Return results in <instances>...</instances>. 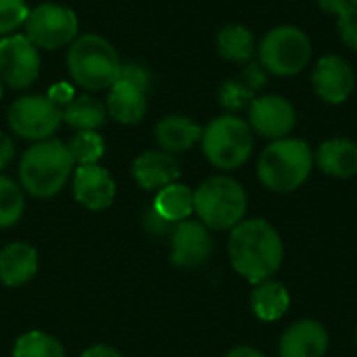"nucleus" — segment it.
<instances>
[{"instance_id":"26","label":"nucleus","mask_w":357,"mask_h":357,"mask_svg":"<svg viewBox=\"0 0 357 357\" xmlns=\"http://www.w3.org/2000/svg\"><path fill=\"white\" fill-rule=\"evenodd\" d=\"M67 149L75 165H96L105 155V140L94 130L75 132Z\"/></svg>"},{"instance_id":"35","label":"nucleus","mask_w":357,"mask_h":357,"mask_svg":"<svg viewBox=\"0 0 357 357\" xmlns=\"http://www.w3.org/2000/svg\"><path fill=\"white\" fill-rule=\"evenodd\" d=\"M318 6H320L322 13L333 15V17H339L345 10H349L354 4H351V0H318Z\"/></svg>"},{"instance_id":"22","label":"nucleus","mask_w":357,"mask_h":357,"mask_svg":"<svg viewBox=\"0 0 357 357\" xmlns=\"http://www.w3.org/2000/svg\"><path fill=\"white\" fill-rule=\"evenodd\" d=\"M215 46L222 59L232 61V63H245V65L253 61L257 52L253 31L238 23L224 25L215 36Z\"/></svg>"},{"instance_id":"37","label":"nucleus","mask_w":357,"mask_h":357,"mask_svg":"<svg viewBox=\"0 0 357 357\" xmlns=\"http://www.w3.org/2000/svg\"><path fill=\"white\" fill-rule=\"evenodd\" d=\"M226 357H268L266 354H261L259 349H253V347H234L230 349Z\"/></svg>"},{"instance_id":"34","label":"nucleus","mask_w":357,"mask_h":357,"mask_svg":"<svg viewBox=\"0 0 357 357\" xmlns=\"http://www.w3.org/2000/svg\"><path fill=\"white\" fill-rule=\"evenodd\" d=\"M13 157H15V142L8 134L0 132V172L10 165Z\"/></svg>"},{"instance_id":"7","label":"nucleus","mask_w":357,"mask_h":357,"mask_svg":"<svg viewBox=\"0 0 357 357\" xmlns=\"http://www.w3.org/2000/svg\"><path fill=\"white\" fill-rule=\"evenodd\" d=\"M312 40L297 25L272 27L257 46L259 65L276 77L299 75L312 61Z\"/></svg>"},{"instance_id":"18","label":"nucleus","mask_w":357,"mask_h":357,"mask_svg":"<svg viewBox=\"0 0 357 357\" xmlns=\"http://www.w3.org/2000/svg\"><path fill=\"white\" fill-rule=\"evenodd\" d=\"M314 165L331 178H354L357 174V144L349 138L324 140L314 153Z\"/></svg>"},{"instance_id":"6","label":"nucleus","mask_w":357,"mask_h":357,"mask_svg":"<svg viewBox=\"0 0 357 357\" xmlns=\"http://www.w3.org/2000/svg\"><path fill=\"white\" fill-rule=\"evenodd\" d=\"M195 213L209 230H232L245 220L247 192L230 176H211L195 190Z\"/></svg>"},{"instance_id":"23","label":"nucleus","mask_w":357,"mask_h":357,"mask_svg":"<svg viewBox=\"0 0 357 357\" xmlns=\"http://www.w3.org/2000/svg\"><path fill=\"white\" fill-rule=\"evenodd\" d=\"M63 121L77 132L98 130L107 121V107L92 94H82L71 98L63 109Z\"/></svg>"},{"instance_id":"24","label":"nucleus","mask_w":357,"mask_h":357,"mask_svg":"<svg viewBox=\"0 0 357 357\" xmlns=\"http://www.w3.org/2000/svg\"><path fill=\"white\" fill-rule=\"evenodd\" d=\"M153 209L172 224L184 222L195 211V192L186 184L174 182L157 192Z\"/></svg>"},{"instance_id":"40","label":"nucleus","mask_w":357,"mask_h":357,"mask_svg":"<svg viewBox=\"0 0 357 357\" xmlns=\"http://www.w3.org/2000/svg\"><path fill=\"white\" fill-rule=\"evenodd\" d=\"M356 339H357V333H356Z\"/></svg>"},{"instance_id":"15","label":"nucleus","mask_w":357,"mask_h":357,"mask_svg":"<svg viewBox=\"0 0 357 357\" xmlns=\"http://www.w3.org/2000/svg\"><path fill=\"white\" fill-rule=\"evenodd\" d=\"M328 351L326 328L312 318L291 324L278 343V357H324Z\"/></svg>"},{"instance_id":"32","label":"nucleus","mask_w":357,"mask_h":357,"mask_svg":"<svg viewBox=\"0 0 357 357\" xmlns=\"http://www.w3.org/2000/svg\"><path fill=\"white\" fill-rule=\"evenodd\" d=\"M119 79L128 82V84H134L142 90H149L151 86V73L138 65V63H128V65H121V71H119Z\"/></svg>"},{"instance_id":"36","label":"nucleus","mask_w":357,"mask_h":357,"mask_svg":"<svg viewBox=\"0 0 357 357\" xmlns=\"http://www.w3.org/2000/svg\"><path fill=\"white\" fill-rule=\"evenodd\" d=\"M79 357H123L117 349L107 347V345H94L90 349H86Z\"/></svg>"},{"instance_id":"8","label":"nucleus","mask_w":357,"mask_h":357,"mask_svg":"<svg viewBox=\"0 0 357 357\" xmlns=\"http://www.w3.org/2000/svg\"><path fill=\"white\" fill-rule=\"evenodd\" d=\"M25 36L33 46L44 50H56L71 44L77 38V17L71 8L63 4L44 2L27 13L25 17Z\"/></svg>"},{"instance_id":"12","label":"nucleus","mask_w":357,"mask_h":357,"mask_svg":"<svg viewBox=\"0 0 357 357\" xmlns=\"http://www.w3.org/2000/svg\"><path fill=\"white\" fill-rule=\"evenodd\" d=\"M312 88L326 105H343L356 90V69L339 54L322 56L312 69Z\"/></svg>"},{"instance_id":"39","label":"nucleus","mask_w":357,"mask_h":357,"mask_svg":"<svg viewBox=\"0 0 357 357\" xmlns=\"http://www.w3.org/2000/svg\"><path fill=\"white\" fill-rule=\"evenodd\" d=\"M351 4H354V6H357V0H351Z\"/></svg>"},{"instance_id":"14","label":"nucleus","mask_w":357,"mask_h":357,"mask_svg":"<svg viewBox=\"0 0 357 357\" xmlns=\"http://www.w3.org/2000/svg\"><path fill=\"white\" fill-rule=\"evenodd\" d=\"M115 180L111 174L96 165H77L73 172V197L75 201L90 209V211H102L113 205L115 201Z\"/></svg>"},{"instance_id":"1","label":"nucleus","mask_w":357,"mask_h":357,"mask_svg":"<svg viewBox=\"0 0 357 357\" xmlns=\"http://www.w3.org/2000/svg\"><path fill=\"white\" fill-rule=\"evenodd\" d=\"M230 264L245 280L259 284L270 280L282 266L284 245L278 230L261 218L243 220L230 230Z\"/></svg>"},{"instance_id":"29","label":"nucleus","mask_w":357,"mask_h":357,"mask_svg":"<svg viewBox=\"0 0 357 357\" xmlns=\"http://www.w3.org/2000/svg\"><path fill=\"white\" fill-rule=\"evenodd\" d=\"M29 8L25 0H0V36H10L19 25L25 23Z\"/></svg>"},{"instance_id":"28","label":"nucleus","mask_w":357,"mask_h":357,"mask_svg":"<svg viewBox=\"0 0 357 357\" xmlns=\"http://www.w3.org/2000/svg\"><path fill=\"white\" fill-rule=\"evenodd\" d=\"M253 98H255V92L247 88L241 79H226L218 88V102L222 105L226 113H232V115H236L243 109H249Z\"/></svg>"},{"instance_id":"9","label":"nucleus","mask_w":357,"mask_h":357,"mask_svg":"<svg viewBox=\"0 0 357 357\" xmlns=\"http://www.w3.org/2000/svg\"><path fill=\"white\" fill-rule=\"evenodd\" d=\"M63 113L48 96L27 94L17 98L8 109V126L23 140H48L59 130Z\"/></svg>"},{"instance_id":"16","label":"nucleus","mask_w":357,"mask_h":357,"mask_svg":"<svg viewBox=\"0 0 357 357\" xmlns=\"http://www.w3.org/2000/svg\"><path fill=\"white\" fill-rule=\"evenodd\" d=\"M182 169L178 159L165 151H146L136 157L132 165V176L136 184L144 190H161L178 182Z\"/></svg>"},{"instance_id":"33","label":"nucleus","mask_w":357,"mask_h":357,"mask_svg":"<svg viewBox=\"0 0 357 357\" xmlns=\"http://www.w3.org/2000/svg\"><path fill=\"white\" fill-rule=\"evenodd\" d=\"M142 222H144V230L149 234H153V236H169L172 230H174V226H176V224L167 222L165 218H161L155 209H149L144 213V220Z\"/></svg>"},{"instance_id":"27","label":"nucleus","mask_w":357,"mask_h":357,"mask_svg":"<svg viewBox=\"0 0 357 357\" xmlns=\"http://www.w3.org/2000/svg\"><path fill=\"white\" fill-rule=\"evenodd\" d=\"M25 209L23 188L8 176H0V228L15 226Z\"/></svg>"},{"instance_id":"4","label":"nucleus","mask_w":357,"mask_h":357,"mask_svg":"<svg viewBox=\"0 0 357 357\" xmlns=\"http://www.w3.org/2000/svg\"><path fill=\"white\" fill-rule=\"evenodd\" d=\"M67 69L77 86L105 90L119 79L121 59L109 40L96 33H84L69 44Z\"/></svg>"},{"instance_id":"17","label":"nucleus","mask_w":357,"mask_h":357,"mask_svg":"<svg viewBox=\"0 0 357 357\" xmlns=\"http://www.w3.org/2000/svg\"><path fill=\"white\" fill-rule=\"evenodd\" d=\"M107 115L111 119H115L117 123L123 126H134L140 123L146 115V90L128 84L123 79H117L111 88H109V96H107Z\"/></svg>"},{"instance_id":"10","label":"nucleus","mask_w":357,"mask_h":357,"mask_svg":"<svg viewBox=\"0 0 357 357\" xmlns=\"http://www.w3.org/2000/svg\"><path fill=\"white\" fill-rule=\"evenodd\" d=\"M40 75L38 46L25 33H10L0 40V82L13 90L29 88Z\"/></svg>"},{"instance_id":"11","label":"nucleus","mask_w":357,"mask_h":357,"mask_svg":"<svg viewBox=\"0 0 357 357\" xmlns=\"http://www.w3.org/2000/svg\"><path fill=\"white\" fill-rule=\"evenodd\" d=\"M253 134H259L270 140L287 138L297 126V111L293 102L280 94H261L255 96L247 109Z\"/></svg>"},{"instance_id":"5","label":"nucleus","mask_w":357,"mask_h":357,"mask_svg":"<svg viewBox=\"0 0 357 357\" xmlns=\"http://www.w3.org/2000/svg\"><path fill=\"white\" fill-rule=\"evenodd\" d=\"M255 138L251 126L232 113H224L211 119L203 128L201 149L205 159L224 172L238 169L253 155Z\"/></svg>"},{"instance_id":"25","label":"nucleus","mask_w":357,"mask_h":357,"mask_svg":"<svg viewBox=\"0 0 357 357\" xmlns=\"http://www.w3.org/2000/svg\"><path fill=\"white\" fill-rule=\"evenodd\" d=\"M13 357H65V349L52 335L29 331L15 341Z\"/></svg>"},{"instance_id":"20","label":"nucleus","mask_w":357,"mask_h":357,"mask_svg":"<svg viewBox=\"0 0 357 357\" xmlns=\"http://www.w3.org/2000/svg\"><path fill=\"white\" fill-rule=\"evenodd\" d=\"M38 272V251L27 243H10L0 251V282L21 287Z\"/></svg>"},{"instance_id":"30","label":"nucleus","mask_w":357,"mask_h":357,"mask_svg":"<svg viewBox=\"0 0 357 357\" xmlns=\"http://www.w3.org/2000/svg\"><path fill=\"white\" fill-rule=\"evenodd\" d=\"M337 31L343 44L357 52V6H351L337 17Z\"/></svg>"},{"instance_id":"13","label":"nucleus","mask_w":357,"mask_h":357,"mask_svg":"<svg viewBox=\"0 0 357 357\" xmlns=\"http://www.w3.org/2000/svg\"><path fill=\"white\" fill-rule=\"evenodd\" d=\"M213 251L209 228L195 220L178 222L169 234V257L178 268H199L203 266Z\"/></svg>"},{"instance_id":"21","label":"nucleus","mask_w":357,"mask_h":357,"mask_svg":"<svg viewBox=\"0 0 357 357\" xmlns=\"http://www.w3.org/2000/svg\"><path fill=\"white\" fill-rule=\"evenodd\" d=\"M291 307V295L282 282L264 280L255 284L251 293V310L261 322H276L280 320Z\"/></svg>"},{"instance_id":"31","label":"nucleus","mask_w":357,"mask_h":357,"mask_svg":"<svg viewBox=\"0 0 357 357\" xmlns=\"http://www.w3.org/2000/svg\"><path fill=\"white\" fill-rule=\"evenodd\" d=\"M268 71L259 65V61H249L243 69V75H241V82L251 88L253 92L257 90H264L268 86Z\"/></svg>"},{"instance_id":"38","label":"nucleus","mask_w":357,"mask_h":357,"mask_svg":"<svg viewBox=\"0 0 357 357\" xmlns=\"http://www.w3.org/2000/svg\"><path fill=\"white\" fill-rule=\"evenodd\" d=\"M2 92H4V84L0 82V98H2Z\"/></svg>"},{"instance_id":"19","label":"nucleus","mask_w":357,"mask_h":357,"mask_svg":"<svg viewBox=\"0 0 357 357\" xmlns=\"http://www.w3.org/2000/svg\"><path fill=\"white\" fill-rule=\"evenodd\" d=\"M203 128L186 115H167L155 128V138L165 153H186L201 142Z\"/></svg>"},{"instance_id":"2","label":"nucleus","mask_w":357,"mask_h":357,"mask_svg":"<svg viewBox=\"0 0 357 357\" xmlns=\"http://www.w3.org/2000/svg\"><path fill=\"white\" fill-rule=\"evenodd\" d=\"M73 159L65 142L48 138L33 142L19 161V182L36 199L59 195L73 176Z\"/></svg>"},{"instance_id":"3","label":"nucleus","mask_w":357,"mask_h":357,"mask_svg":"<svg viewBox=\"0 0 357 357\" xmlns=\"http://www.w3.org/2000/svg\"><path fill=\"white\" fill-rule=\"evenodd\" d=\"M314 169V151L301 138L272 140L259 155L257 178L259 182L278 195L301 188Z\"/></svg>"}]
</instances>
